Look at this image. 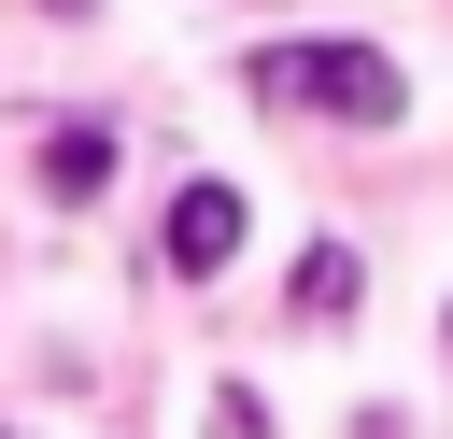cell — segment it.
Instances as JSON below:
<instances>
[{
	"label": "cell",
	"instance_id": "1",
	"mask_svg": "<svg viewBox=\"0 0 453 439\" xmlns=\"http://www.w3.org/2000/svg\"><path fill=\"white\" fill-rule=\"evenodd\" d=\"M241 99L255 113H311V127H396L411 85L382 42H255L241 57Z\"/></svg>",
	"mask_w": 453,
	"mask_h": 439
},
{
	"label": "cell",
	"instance_id": "2",
	"mask_svg": "<svg viewBox=\"0 0 453 439\" xmlns=\"http://www.w3.org/2000/svg\"><path fill=\"white\" fill-rule=\"evenodd\" d=\"M241 227H255V198H241V184H184V198H170V241H156V255H170L184 283H212V269L241 255Z\"/></svg>",
	"mask_w": 453,
	"mask_h": 439
},
{
	"label": "cell",
	"instance_id": "3",
	"mask_svg": "<svg viewBox=\"0 0 453 439\" xmlns=\"http://www.w3.org/2000/svg\"><path fill=\"white\" fill-rule=\"evenodd\" d=\"M28 170H42V198H99V184H113V127H42Z\"/></svg>",
	"mask_w": 453,
	"mask_h": 439
},
{
	"label": "cell",
	"instance_id": "4",
	"mask_svg": "<svg viewBox=\"0 0 453 439\" xmlns=\"http://www.w3.org/2000/svg\"><path fill=\"white\" fill-rule=\"evenodd\" d=\"M354 297H368V255H354V241H311V255H297V312H311V326H340Z\"/></svg>",
	"mask_w": 453,
	"mask_h": 439
},
{
	"label": "cell",
	"instance_id": "5",
	"mask_svg": "<svg viewBox=\"0 0 453 439\" xmlns=\"http://www.w3.org/2000/svg\"><path fill=\"white\" fill-rule=\"evenodd\" d=\"M42 14H85V0H42Z\"/></svg>",
	"mask_w": 453,
	"mask_h": 439
}]
</instances>
